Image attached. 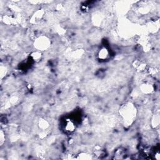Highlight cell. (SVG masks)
<instances>
[{
  "mask_svg": "<svg viewBox=\"0 0 160 160\" xmlns=\"http://www.w3.org/2000/svg\"><path fill=\"white\" fill-rule=\"evenodd\" d=\"M30 57L31 58V59L34 61L35 62H39L42 58V54L41 52V51L36 50L32 51L31 54H30Z\"/></svg>",
  "mask_w": 160,
  "mask_h": 160,
  "instance_id": "obj_6",
  "label": "cell"
},
{
  "mask_svg": "<svg viewBox=\"0 0 160 160\" xmlns=\"http://www.w3.org/2000/svg\"><path fill=\"white\" fill-rule=\"evenodd\" d=\"M39 128L44 131L49 127V122L45 119H41L39 122Z\"/></svg>",
  "mask_w": 160,
  "mask_h": 160,
  "instance_id": "obj_8",
  "label": "cell"
},
{
  "mask_svg": "<svg viewBox=\"0 0 160 160\" xmlns=\"http://www.w3.org/2000/svg\"><path fill=\"white\" fill-rule=\"evenodd\" d=\"M135 110V107L132 104L128 103L121 108V115L123 117L124 119H126V121H131L136 113Z\"/></svg>",
  "mask_w": 160,
  "mask_h": 160,
  "instance_id": "obj_1",
  "label": "cell"
},
{
  "mask_svg": "<svg viewBox=\"0 0 160 160\" xmlns=\"http://www.w3.org/2000/svg\"><path fill=\"white\" fill-rule=\"evenodd\" d=\"M142 92L146 94H149L154 91V86L149 82H146L141 84L140 87Z\"/></svg>",
  "mask_w": 160,
  "mask_h": 160,
  "instance_id": "obj_5",
  "label": "cell"
},
{
  "mask_svg": "<svg viewBox=\"0 0 160 160\" xmlns=\"http://www.w3.org/2000/svg\"><path fill=\"white\" fill-rule=\"evenodd\" d=\"M97 58L101 61H105L110 58V51L105 46L99 48L97 52Z\"/></svg>",
  "mask_w": 160,
  "mask_h": 160,
  "instance_id": "obj_3",
  "label": "cell"
},
{
  "mask_svg": "<svg viewBox=\"0 0 160 160\" xmlns=\"http://www.w3.org/2000/svg\"><path fill=\"white\" fill-rule=\"evenodd\" d=\"M159 114H155L153 115L152 118H151V125L153 128H156L159 126Z\"/></svg>",
  "mask_w": 160,
  "mask_h": 160,
  "instance_id": "obj_7",
  "label": "cell"
},
{
  "mask_svg": "<svg viewBox=\"0 0 160 160\" xmlns=\"http://www.w3.org/2000/svg\"><path fill=\"white\" fill-rule=\"evenodd\" d=\"M63 128L66 132L71 133L76 129V124L72 120L66 119L63 122Z\"/></svg>",
  "mask_w": 160,
  "mask_h": 160,
  "instance_id": "obj_4",
  "label": "cell"
},
{
  "mask_svg": "<svg viewBox=\"0 0 160 160\" xmlns=\"http://www.w3.org/2000/svg\"><path fill=\"white\" fill-rule=\"evenodd\" d=\"M51 45V41L47 37L44 36H39L36 38L34 43V46L36 50L41 51L48 49Z\"/></svg>",
  "mask_w": 160,
  "mask_h": 160,
  "instance_id": "obj_2",
  "label": "cell"
}]
</instances>
